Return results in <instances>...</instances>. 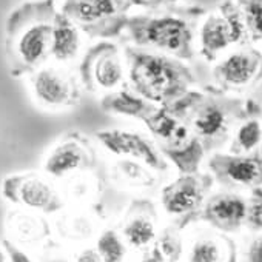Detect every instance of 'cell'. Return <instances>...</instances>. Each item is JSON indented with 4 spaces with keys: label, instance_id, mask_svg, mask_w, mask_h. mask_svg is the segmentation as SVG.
I'll return each mask as SVG.
<instances>
[{
    "label": "cell",
    "instance_id": "obj_1",
    "mask_svg": "<svg viewBox=\"0 0 262 262\" xmlns=\"http://www.w3.org/2000/svg\"><path fill=\"white\" fill-rule=\"evenodd\" d=\"M131 76L138 91L153 100L176 96L182 93L190 82V74L179 67V63L153 54L138 56Z\"/></svg>",
    "mask_w": 262,
    "mask_h": 262
},
{
    "label": "cell",
    "instance_id": "obj_2",
    "mask_svg": "<svg viewBox=\"0 0 262 262\" xmlns=\"http://www.w3.org/2000/svg\"><path fill=\"white\" fill-rule=\"evenodd\" d=\"M11 24H16V28H13V47L17 59L25 67H36L43 62L51 53L53 25L48 19L27 17L24 22H17L13 17Z\"/></svg>",
    "mask_w": 262,
    "mask_h": 262
},
{
    "label": "cell",
    "instance_id": "obj_3",
    "mask_svg": "<svg viewBox=\"0 0 262 262\" xmlns=\"http://www.w3.org/2000/svg\"><path fill=\"white\" fill-rule=\"evenodd\" d=\"M210 185L211 181L208 178L187 173L164 188L162 204L170 214L184 216L194 213L201 207Z\"/></svg>",
    "mask_w": 262,
    "mask_h": 262
},
{
    "label": "cell",
    "instance_id": "obj_4",
    "mask_svg": "<svg viewBox=\"0 0 262 262\" xmlns=\"http://www.w3.org/2000/svg\"><path fill=\"white\" fill-rule=\"evenodd\" d=\"M221 182L236 187H259L262 184V156L217 155L210 162Z\"/></svg>",
    "mask_w": 262,
    "mask_h": 262
},
{
    "label": "cell",
    "instance_id": "obj_5",
    "mask_svg": "<svg viewBox=\"0 0 262 262\" xmlns=\"http://www.w3.org/2000/svg\"><path fill=\"white\" fill-rule=\"evenodd\" d=\"M244 27L234 11L210 16L201 28V45L207 57H214L242 37Z\"/></svg>",
    "mask_w": 262,
    "mask_h": 262
},
{
    "label": "cell",
    "instance_id": "obj_6",
    "mask_svg": "<svg viewBox=\"0 0 262 262\" xmlns=\"http://www.w3.org/2000/svg\"><path fill=\"white\" fill-rule=\"evenodd\" d=\"M100 142L114 155H123L139 159L153 168H162V161L155 147L142 136L128 131H103L99 133Z\"/></svg>",
    "mask_w": 262,
    "mask_h": 262
},
{
    "label": "cell",
    "instance_id": "obj_7",
    "mask_svg": "<svg viewBox=\"0 0 262 262\" xmlns=\"http://www.w3.org/2000/svg\"><path fill=\"white\" fill-rule=\"evenodd\" d=\"M202 217L222 231H236L247 217V202L237 194H216L207 202Z\"/></svg>",
    "mask_w": 262,
    "mask_h": 262
},
{
    "label": "cell",
    "instance_id": "obj_8",
    "mask_svg": "<svg viewBox=\"0 0 262 262\" xmlns=\"http://www.w3.org/2000/svg\"><path fill=\"white\" fill-rule=\"evenodd\" d=\"M145 36L155 47L171 51L184 53L190 45V30L187 24L176 17H161L153 19L145 27Z\"/></svg>",
    "mask_w": 262,
    "mask_h": 262
},
{
    "label": "cell",
    "instance_id": "obj_9",
    "mask_svg": "<svg viewBox=\"0 0 262 262\" xmlns=\"http://www.w3.org/2000/svg\"><path fill=\"white\" fill-rule=\"evenodd\" d=\"M260 65L262 60L259 56L247 51H236L221 62L216 74L231 86H245L259 74Z\"/></svg>",
    "mask_w": 262,
    "mask_h": 262
},
{
    "label": "cell",
    "instance_id": "obj_10",
    "mask_svg": "<svg viewBox=\"0 0 262 262\" xmlns=\"http://www.w3.org/2000/svg\"><path fill=\"white\" fill-rule=\"evenodd\" d=\"M34 96L47 106H62L71 97L68 80L56 70H42L34 77Z\"/></svg>",
    "mask_w": 262,
    "mask_h": 262
},
{
    "label": "cell",
    "instance_id": "obj_11",
    "mask_svg": "<svg viewBox=\"0 0 262 262\" xmlns=\"http://www.w3.org/2000/svg\"><path fill=\"white\" fill-rule=\"evenodd\" d=\"M190 262H234L233 244L217 236L201 237L191 248Z\"/></svg>",
    "mask_w": 262,
    "mask_h": 262
},
{
    "label": "cell",
    "instance_id": "obj_12",
    "mask_svg": "<svg viewBox=\"0 0 262 262\" xmlns=\"http://www.w3.org/2000/svg\"><path fill=\"white\" fill-rule=\"evenodd\" d=\"M80 47L79 33L67 17H56L51 36V54L57 60H68L76 56Z\"/></svg>",
    "mask_w": 262,
    "mask_h": 262
},
{
    "label": "cell",
    "instance_id": "obj_13",
    "mask_svg": "<svg viewBox=\"0 0 262 262\" xmlns=\"http://www.w3.org/2000/svg\"><path fill=\"white\" fill-rule=\"evenodd\" d=\"M83 151L74 142H63L57 145L45 162V170L53 176H63L83 164Z\"/></svg>",
    "mask_w": 262,
    "mask_h": 262
},
{
    "label": "cell",
    "instance_id": "obj_14",
    "mask_svg": "<svg viewBox=\"0 0 262 262\" xmlns=\"http://www.w3.org/2000/svg\"><path fill=\"white\" fill-rule=\"evenodd\" d=\"M17 194L20 202L37 210H51L54 208V204L57 201L53 188L45 181L37 178H28L22 181Z\"/></svg>",
    "mask_w": 262,
    "mask_h": 262
},
{
    "label": "cell",
    "instance_id": "obj_15",
    "mask_svg": "<svg viewBox=\"0 0 262 262\" xmlns=\"http://www.w3.org/2000/svg\"><path fill=\"white\" fill-rule=\"evenodd\" d=\"M65 11L70 17L90 24L111 16L116 11V5L113 0H68Z\"/></svg>",
    "mask_w": 262,
    "mask_h": 262
},
{
    "label": "cell",
    "instance_id": "obj_16",
    "mask_svg": "<svg viewBox=\"0 0 262 262\" xmlns=\"http://www.w3.org/2000/svg\"><path fill=\"white\" fill-rule=\"evenodd\" d=\"M193 125L201 138L213 139L227 128V114L221 106L208 103L198 111Z\"/></svg>",
    "mask_w": 262,
    "mask_h": 262
},
{
    "label": "cell",
    "instance_id": "obj_17",
    "mask_svg": "<svg viewBox=\"0 0 262 262\" xmlns=\"http://www.w3.org/2000/svg\"><path fill=\"white\" fill-rule=\"evenodd\" d=\"M122 77H123V68L117 56L106 54L97 60L94 67V79L102 88L105 90L116 88L120 83Z\"/></svg>",
    "mask_w": 262,
    "mask_h": 262
},
{
    "label": "cell",
    "instance_id": "obj_18",
    "mask_svg": "<svg viewBox=\"0 0 262 262\" xmlns=\"http://www.w3.org/2000/svg\"><path fill=\"white\" fill-rule=\"evenodd\" d=\"M123 234L133 247H145L156 236L155 224L144 216L135 217L126 224V227L123 228Z\"/></svg>",
    "mask_w": 262,
    "mask_h": 262
},
{
    "label": "cell",
    "instance_id": "obj_19",
    "mask_svg": "<svg viewBox=\"0 0 262 262\" xmlns=\"http://www.w3.org/2000/svg\"><path fill=\"white\" fill-rule=\"evenodd\" d=\"M97 253L103 262H122L125 257V245L114 231L108 230L97 241Z\"/></svg>",
    "mask_w": 262,
    "mask_h": 262
},
{
    "label": "cell",
    "instance_id": "obj_20",
    "mask_svg": "<svg viewBox=\"0 0 262 262\" xmlns=\"http://www.w3.org/2000/svg\"><path fill=\"white\" fill-rule=\"evenodd\" d=\"M239 5L250 33L262 43V0H239Z\"/></svg>",
    "mask_w": 262,
    "mask_h": 262
},
{
    "label": "cell",
    "instance_id": "obj_21",
    "mask_svg": "<svg viewBox=\"0 0 262 262\" xmlns=\"http://www.w3.org/2000/svg\"><path fill=\"white\" fill-rule=\"evenodd\" d=\"M262 141V126L257 120H248L236 131V144L242 151L254 150Z\"/></svg>",
    "mask_w": 262,
    "mask_h": 262
},
{
    "label": "cell",
    "instance_id": "obj_22",
    "mask_svg": "<svg viewBox=\"0 0 262 262\" xmlns=\"http://www.w3.org/2000/svg\"><path fill=\"white\" fill-rule=\"evenodd\" d=\"M245 221L257 230H262V187L253 190L250 202L247 204Z\"/></svg>",
    "mask_w": 262,
    "mask_h": 262
},
{
    "label": "cell",
    "instance_id": "obj_23",
    "mask_svg": "<svg viewBox=\"0 0 262 262\" xmlns=\"http://www.w3.org/2000/svg\"><path fill=\"white\" fill-rule=\"evenodd\" d=\"M119 168L120 171L131 181L139 182V184H148L150 182V174L145 171V168L135 161H122L119 162Z\"/></svg>",
    "mask_w": 262,
    "mask_h": 262
},
{
    "label": "cell",
    "instance_id": "obj_24",
    "mask_svg": "<svg viewBox=\"0 0 262 262\" xmlns=\"http://www.w3.org/2000/svg\"><path fill=\"white\" fill-rule=\"evenodd\" d=\"M162 250V253L165 254V257H168L170 260H176L181 254V241L179 237L173 233V231H165V234L162 236L161 244H158Z\"/></svg>",
    "mask_w": 262,
    "mask_h": 262
},
{
    "label": "cell",
    "instance_id": "obj_25",
    "mask_svg": "<svg viewBox=\"0 0 262 262\" xmlns=\"http://www.w3.org/2000/svg\"><path fill=\"white\" fill-rule=\"evenodd\" d=\"M4 245H5V248H7L8 254H10L11 262H31V260H30V257H28L24 251H20L17 247H14L11 242L5 241V242H4Z\"/></svg>",
    "mask_w": 262,
    "mask_h": 262
},
{
    "label": "cell",
    "instance_id": "obj_26",
    "mask_svg": "<svg viewBox=\"0 0 262 262\" xmlns=\"http://www.w3.org/2000/svg\"><path fill=\"white\" fill-rule=\"evenodd\" d=\"M165 260H167V257L162 253L159 245H155L153 248L147 250L142 257V262H165Z\"/></svg>",
    "mask_w": 262,
    "mask_h": 262
},
{
    "label": "cell",
    "instance_id": "obj_27",
    "mask_svg": "<svg viewBox=\"0 0 262 262\" xmlns=\"http://www.w3.org/2000/svg\"><path fill=\"white\" fill-rule=\"evenodd\" d=\"M248 262H262V237H257L248 250Z\"/></svg>",
    "mask_w": 262,
    "mask_h": 262
},
{
    "label": "cell",
    "instance_id": "obj_28",
    "mask_svg": "<svg viewBox=\"0 0 262 262\" xmlns=\"http://www.w3.org/2000/svg\"><path fill=\"white\" fill-rule=\"evenodd\" d=\"M77 262H103V260L100 259V256H99L97 251H94V250H85L77 257Z\"/></svg>",
    "mask_w": 262,
    "mask_h": 262
},
{
    "label": "cell",
    "instance_id": "obj_29",
    "mask_svg": "<svg viewBox=\"0 0 262 262\" xmlns=\"http://www.w3.org/2000/svg\"><path fill=\"white\" fill-rule=\"evenodd\" d=\"M133 4L141 5V7H156L159 4H162L164 0H131Z\"/></svg>",
    "mask_w": 262,
    "mask_h": 262
},
{
    "label": "cell",
    "instance_id": "obj_30",
    "mask_svg": "<svg viewBox=\"0 0 262 262\" xmlns=\"http://www.w3.org/2000/svg\"><path fill=\"white\" fill-rule=\"evenodd\" d=\"M0 262H5V257H4L2 251H0Z\"/></svg>",
    "mask_w": 262,
    "mask_h": 262
}]
</instances>
